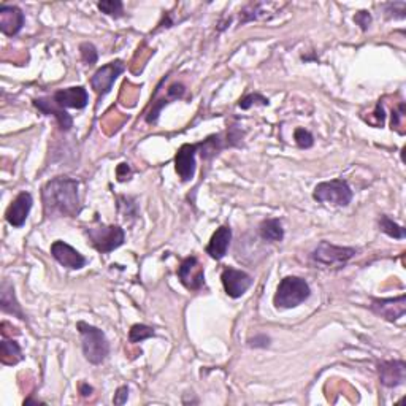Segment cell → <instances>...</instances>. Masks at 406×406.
<instances>
[{"label": "cell", "mask_w": 406, "mask_h": 406, "mask_svg": "<svg viewBox=\"0 0 406 406\" xmlns=\"http://www.w3.org/2000/svg\"><path fill=\"white\" fill-rule=\"evenodd\" d=\"M43 207L46 216L73 218L81 210L78 197V181L68 176L53 178L43 186Z\"/></svg>", "instance_id": "obj_1"}, {"label": "cell", "mask_w": 406, "mask_h": 406, "mask_svg": "<svg viewBox=\"0 0 406 406\" xmlns=\"http://www.w3.org/2000/svg\"><path fill=\"white\" fill-rule=\"evenodd\" d=\"M310 295V284L305 279L299 278V276H286V278L281 279L278 289H276L273 303L276 308L289 310V308L302 305L303 302L308 300Z\"/></svg>", "instance_id": "obj_2"}, {"label": "cell", "mask_w": 406, "mask_h": 406, "mask_svg": "<svg viewBox=\"0 0 406 406\" xmlns=\"http://www.w3.org/2000/svg\"><path fill=\"white\" fill-rule=\"evenodd\" d=\"M77 329L81 335V344H83L86 360L94 365L102 364L110 353V343H108L105 333L100 329L89 326L86 322H78Z\"/></svg>", "instance_id": "obj_3"}, {"label": "cell", "mask_w": 406, "mask_h": 406, "mask_svg": "<svg viewBox=\"0 0 406 406\" xmlns=\"http://www.w3.org/2000/svg\"><path fill=\"white\" fill-rule=\"evenodd\" d=\"M91 245L102 254L115 251L126 240V234L119 225H97L86 229Z\"/></svg>", "instance_id": "obj_4"}, {"label": "cell", "mask_w": 406, "mask_h": 406, "mask_svg": "<svg viewBox=\"0 0 406 406\" xmlns=\"http://www.w3.org/2000/svg\"><path fill=\"white\" fill-rule=\"evenodd\" d=\"M313 199L321 203L337 205V207H346L353 200V189L344 180H332L326 183H319L313 191Z\"/></svg>", "instance_id": "obj_5"}, {"label": "cell", "mask_w": 406, "mask_h": 406, "mask_svg": "<svg viewBox=\"0 0 406 406\" xmlns=\"http://www.w3.org/2000/svg\"><path fill=\"white\" fill-rule=\"evenodd\" d=\"M357 254L354 248L346 246H335L329 241H321L317 248L313 251V259L316 262L327 265V267H333V265H341L351 261Z\"/></svg>", "instance_id": "obj_6"}, {"label": "cell", "mask_w": 406, "mask_h": 406, "mask_svg": "<svg viewBox=\"0 0 406 406\" xmlns=\"http://www.w3.org/2000/svg\"><path fill=\"white\" fill-rule=\"evenodd\" d=\"M124 70H126V64L122 61H113L110 64H107V66L100 67L94 75H92L91 86L92 89L95 91V94L99 95V99H102V97L107 95L108 92L111 91L113 84H115V81Z\"/></svg>", "instance_id": "obj_7"}, {"label": "cell", "mask_w": 406, "mask_h": 406, "mask_svg": "<svg viewBox=\"0 0 406 406\" xmlns=\"http://www.w3.org/2000/svg\"><path fill=\"white\" fill-rule=\"evenodd\" d=\"M221 279H223L225 294L232 297V299H240L254 283L251 275L243 272V270H237L234 267L224 268L223 275H221Z\"/></svg>", "instance_id": "obj_8"}, {"label": "cell", "mask_w": 406, "mask_h": 406, "mask_svg": "<svg viewBox=\"0 0 406 406\" xmlns=\"http://www.w3.org/2000/svg\"><path fill=\"white\" fill-rule=\"evenodd\" d=\"M178 278L189 290H200L205 284V272L196 256L186 257L178 268Z\"/></svg>", "instance_id": "obj_9"}, {"label": "cell", "mask_w": 406, "mask_h": 406, "mask_svg": "<svg viewBox=\"0 0 406 406\" xmlns=\"http://www.w3.org/2000/svg\"><path fill=\"white\" fill-rule=\"evenodd\" d=\"M370 308L375 315L381 316L389 322H394L405 316L406 295L403 294L400 297H395V299H373Z\"/></svg>", "instance_id": "obj_10"}, {"label": "cell", "mask_w": 406, "mask_h": 406, "mask_svg": "<svg viewBox=\"0 0 406 406\" xmlns=\"http://www.w3.org/2000/svg\"><path fill=\"white\" fill-rule=\"evenodd\" d=\"M199 153V143L196 145H183L175 156L176 173L180 175L181 181H191L196 175V154Z\"/></svg>", "instance_id": "obj_11"}, {"label": "cell", "mask_w": 406, "mask_h": 406, "mask_svg": "<svg viewBox=\"0 0 406 406\" xmlns=\"http://www.w3.org/2000/svg\"><path fill=\"white\" fill-rule=\"evenodd\" d=\"M51 256L62 265V267L70 270H80L86 265V257L83 254L78 252L77 249L67 245L66 241H54L51 245Z\"/></svg>", "instance_id": "obj_12"}, {"label": "cell", "mask_w": 406, "mask_h": 406, "mask_svg": "<svg viewBox=\"0 0 406 406\" xmlns=\"http://www.w3.org/2000/svg\"><path fill=\"white\" fill-rule=\"evenodd\" d=\"M32 203H34V200H32V196L29 192L26 191L19 192L13 202L10 203L7 213H5V219H7V223L10 225L16 227V229L23 227L27 216H29L30 213Z\"/></svg>", "instance_id": "obj_13"}, {"label": "cell", "mask_w": 406, "mask_h": 406, "mask_svg": "<svg viewBox=\"0 0 406 406\" xmlns=\"http://www.w3.org/2000/svg\"><path fill=\"white\" fill-rule=\"evenodd\" d=\"M53 100L56 102L57 107L75 108V110H83L89 104V94L83 86H77V88H67L54 92Z\"/></svg>", "instance_id": "obj_14"}, {"label": "cell", "mask_w": 406, "mask_h": 406, "mask_svg": "<svg viewBox=\"0 0 406 406\" xmlns=\"http://www.w3.org/2000/svg\"><path fill=\"white\" fill-rule=\"evenodd\" d=\"M24 13L15 5L0 7V32L7 37H13L23 29Z\"/></svg>", "instance_id": "obj_15"}, {"label": "cell", "mask_w": 406, "mask_h": 406, "mask_svg": "<svg viewBox=\"0 0 406 406\" xmlns=\"http://www.w3.org/2000/svg\"><path fill=\"white\" fill-rule=\"evenodd\" d=\"M380 380L386 387L402 386L406 378V364L403 360H389L382 362L378 367Z\"/></svg>", "instance_id": "obj_16"}, {"label": "cell", "mask_w": 406, "mask_h": 406, "mask_svg": "<svg viewBox=\"0 0 406 406\" xmlns=\"http://www.w3.org/2000/svg\"><path fill=\"white\" fill-rule=\"evenodd\" d=\"M230 240H232L230 227L229 225L219 227V229L213 234V237H211V240L207 246V254L211 259H214V261H221V259H224V256L227 254V249H229L230 246Z\"/></svg>", "instance_id": "obj_17"}, {"label": "cell", "mask_w": 406, "mask_h": 406, "mask_svg": "<svg viewBox=\"0 0 406 406\" xmlns=\"http://www.w3.org/2000/svg\"><path fill=\"white\" fill-rule=\"evenodd\" d=\"M34 105L39 108L41 113H45V115H50V116L53 115L54 118H56L62 131H70V129H72L73 126L72 116H70L64 108L57 107L56 102L53 100V97L51 99H35Z\"/></svg>", "instance_id": "obj_18"}, {"label": "cell", "mask_w": 406, "mask_h": 406, "mask_svg": "<svg viewBox=\"0 0 406 406\" xmlns=\"http://www.w3.org/2000/svg\"><path fill=\"white\" fill-rule=\"evenodd\" d=\"M0 306H2V311L3 313H8V315H13L19 319H26L24 313H23V308L16 300V295H15V289L13 286L8 283V281H3L2 284V289H0Z\"/></svg>", "instance_id": "obj_19"}, {"label": "cell", "mask_w": 406, "mask_h": 406, "mask_svg": "<svg viewBox=\"0 0 406 406\" xmlns=\"http://www.w3.org/2000/svg\"><path fill=\"white\" fill-rule=\"evenodd\" d=\"M259 234L264 238V240L267 241H281L284 238V229H283V224H281L279 219H275V218H270V219H265L264 223L259 227Z\"/></svg>", "instance_id": "obj_20"}, {"label": "cell", "mask_w": 406, "mask_h": 406, "mask_svg": "<svg viewBox=\"0 0 406 406\" xmlns=\"http://www.w3.org/2000/svg\"><path fill=\"white\" fill-rule=\"evenodd\" d=\"M0 359H2V364L5 365H16L18 362L24 359L23 353H21L19 344L16 341H8L3 340L0 343Z\"/></svg>", "instance_id": "obj_21"}, {"label": "cell", "mask_w": 406, "mask_h": 406, "mask_svg": "<svg viewBox=\"0 0 406 406\" xmlns=\"http://www.w3.org/2000/svg\"><path fill=\"white\" fill-rule=\"evenodd\" d=\"M183 94H184L183 86L181 84H173L172 88L169 89V97H167V99H164V100H160V104L156 105L153 110L149 111V115L146 116V121H148L149 124H153V122L158 121V116H159V113L162 110V107L167 105V104H170V100H173V99H180Z\"/></svg>", "instance_id": "obj_22"}, {"label": "cell", "mask_w": 406, "mask_h": 406, "mask_svg": "<svg viewBox=\"0 0 406 406\" xmlns=\"http://www.w3.org/2000/svg\"><path fill=\"white\" fill-rule=\"evenodd\" d=\"M378 223H380V230L384 232L386 235L392 237V238H397V240H403V238H405V229H403V227L398 225V224H395L394 221L389 218V216L382 214Z\"/></svg>", "instance_id": "obj_23"}, {"label": "cell", "mask_w": 406, "mask_h": 406, "mask_svg": "<svg viewBox=\"0 0 406 406\" xmlns=\"http://www.w3.org/2000/svg\"><path fill=\"white\" fill-rule=\"evenodd\" d=\"M154 329L145 326V324H135L131 327V332H129V340L131 343H140V341L153 338L154 337Z\"/></svg>", "instance_id": "obj_24"}, {"label": "cell", "mask_w": 406, "mask_h": 406, "mask_svg": "<svg viewBox=\"0 0 406 406\" xmlns=\"http://www.w3.org/2000/svg\"><path fill=\"white\" fill-rule=\"evenodd\" d=\"M97 8L100 10L102 13H105L108 16H115V18H119L124 13V5L119 0H102V2L97 3Z\"/></svg>", "instance_id": "obj_25"}, {"label": "cell", "mask_w": 406, "mask_h": 406, "mask_svg": "<svg viewBox=\"0 0 406 406\" xmlns=\"http://www.w3.org/2000/svg\"><path fill=\"white\" fill-rule=\"evenodd\" d=\"M80 53H81V59L86 66H94L99 59V54H97L95 46L92 43H81L80 45Z\"/></svg>", "instance_id": "obj_26"}, {"label": "cell", "mask_w": 406, "mask_h": 406, "mask_svg": "<svg viewBox=\"0 0 406 406\" xmlns=\"http://www.w3.org/2000/svg\"><path fill=\"white\" fill-rule=\"evenodd\" d=\"M294 138H295L297 146H299V148H302V149L311 148L313 143H315V138H313V135L308 131H305V129H302V127L295 129Z\"/></svg>", "instance_id": "obj_27"}, {"label": "cell", "mask_w": 406, "mask_h": 406, "mask_svg": "<svg viewBox=\"0 0 406 406\" xmlns=\"http://www.w3.org/2000/svg\"><path fill=\"white\" fill-rule=\"evenodd\" d=\"M256 104H261L264 107H267L270 104V100L267 99V97H264L261 94H249L246 95L245 99L240 100V104H238V107L241 108V110H248V108H251L252 105Z\"/></svg>", "instance_id": "obj_28"}, {"label": "cell", "mask_w": 406, "mask_h": 406, "mask_svg": "<svg viewBox=\"0 0 406 406\" xmlns=\"http://www.w3.org/2000/svg\"><path fill=\"white\" fill-rule=\"evenodd\" d=\"M405 118V104H400L397 110L392 113V129H398L403 126Z\"/></svg>", "instance_id": "obj_29"}, {"label": "cell", "mask_w": 406, "mask_h": 406, "mask_svg": "<svg viewBox=\"0 0 406 406\" xmlns=\"http://www.w3.org/2000/svg\"><path fill=\"white\" fill-rule=\"evenodd\" d=\"M268 344L270 338L267 335H257V337L249 340V346H251V348H267Z\"/></svg>", "instance_id": "obj_30"}, {"label": "cell", "mask_w": 406, "mask_h": 406, "mask_svg": "<svg viewBox=\"0 0 406 406\" xmlns=\"http://www.w3.org/2000/svg\"><path fill=\"white\" fill-rule=\"evenodd\" d=\"M354 21L362 27V30H367L368 26L371 23V16L367 12H359L354 16Z\"/></svg>", "instance_id": "obj_31"}, {"label": "cell", "mask_w": 406, "mask_h": 406, "mask_svg": "<svg viewBox=\"0 0 406 406\" xmlns=\"http://www.w3.org/2000/svg\"><path fill=\"white\" fill-rule=\"evenodd\" d=\"M127 397H129L127 386L119 387L118 392L115 394V398H113V403H115V405H124L127 402Z\"/></svg>", "instance_id": "obj_32"}, {"label": "cell", "mask_w": 406, "mask_h": 406, "mask_svg": "<svg viewBox=\"0 0 406 406\" xmlns=\"http://www.w3.org/2000/svg\"><path fill=\"white\" fill-rule=\"evenodd\" d=\"M118 178H119V181H126V180H129V175H131V167H129L127 164H121L118 167Z\"/></svg>", "instance_id": "obj_33"}, {"label": "cell", "mask_w": 406, "mask_h": 406, "mask_svg": "<svg viewBox=\"0 0 406 406\" xmlns=\"http://www.w3.org/2000/svg\"><path fill=\"white\" fill-rule=\"evenodd\" d=\"M80 394L83 395V397H88V395L92 394V387L89 386V384L81 382V384H80Z\"/></svg>", "instance_id": "obj_34"}]
</instances>
